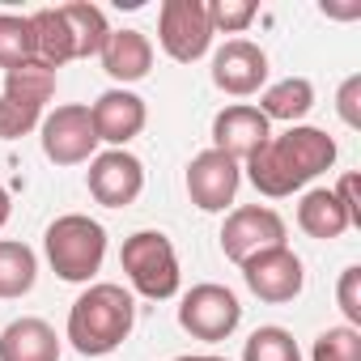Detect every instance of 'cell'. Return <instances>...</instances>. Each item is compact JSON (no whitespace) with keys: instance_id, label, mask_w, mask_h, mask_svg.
<instances>
[{"instance_id":"4316f807","label":"cell","mask_w":361,"mask_h":361,"mask_svg":"<svg viewBox=\"0 0 361 361\" xmlns=\"http://www.w3.org/2000/svg\"><path fill=\"white\" fill-rule=\"evenodd\" d=\"M39 123H43V111H35L26 102H13V98L0 94V140H22Z\"/></svg>"},{"instance_id":"d4e9b609","label":"cell","mask_w":361,"mask_h":361,"mask_svg":"<svg viewBox=\"0 0 361 361\" xmlns=\"http://www.w3.org/2000/svg\"><path fill=\"white\" fill-rule=\"evenodd\" d=\"M310 361H361V331L348 327V323L319 331V340L310 348Z\"/></svg>"},{"instance_id":"f1b7e54d","label":"cell","mask_w":361,"mask_h":361,"mask_svg":"<svg viewBox=\"0 0 361 361\" xmlns=\"http://www.w3.org/2000/svg\"><path fill=\"white\" fill-rule=\"evenodd\" d=\"M361 77H348L344 85H340V94H336V106H340V119L348 123V128H361Z\"/></svg>"},{"instance_id":"4dcf8cb0","label":"cell","mask_w":361,"mask_h":361,"mask_svg":"<svg viewBox=\"0 0 361 361\" xmlns=\"http://www.w3.org/2000/svg\"><path fill=\"white\" fill-rule=\"evenodd\" d=\"M9 217H13V200H9V192L0 188V230L9 226Z\"/></svg>"},{"instance_id":"5b68a950","label":"cell","mask_w":361,"mask_h":361,"mask_svg":"<svg viewBox=\"0 0 361 361\" xmlns=\"http://www.w3.org/2000/svg\"><path fill=\"white\" fill-rule=\"evenodd\" d=\"M238 323H243V306H238L234 289H226V285H213V281L192 285L183 293V302H178V327L196 340H209V344L230 340L238 331Z\"/></svg>"},{"instance_id":"2e32d148","label":"cell","mask_w":361,"mask_h":361,"mask_svg":"<svg viewBox=\"0 0 361 361\" xmlns=\"http://www.w3.org/2000/svg\"><path fill=\"white\" fill-rule=\"evenodd\" d=\"M0 361H60V336L47 319L22 314L0 331Z\"/></svg>"},{"instance_id":"7402d4cb","label":"cell","mask_w":361,"mask_h":361,"mask_svg":"<svg viewBox=\"0 0 361 361\" xmlns=\"http://www.w3.org/2000/svg\"><path fill=\"white\" fill-rule=\"evenodd\" d=\"M51 94H56V68H47L39 60L5 73V98H13V102H26V106L43 111L51 102Z\"/></svg>"},{"instance_id":"d6986e66","label":"cell","mask_w":361,"mask_h":361,"mask_svg":"<svg viewBox=\"0 0 361 361\" xmlns=\"http://www.w3.org/2000/svg\"><path fill=\"white\" fill-rule=\"evenodd\" d=\"M310 106H314V85L306 81V77H285V81H276V85H268L264 94H259V115L272 123V119H281V123H298V119H306L310 115Z\"/></svg>"},{"instance_id":"ffe728a7","label":"cell","mask_w":361,"mask_h":361,"mask_svg":"<svg viewBox=\"0 0 361 361\" xmlns=\"http://www.w3.org/2000/svg\"><path fill=\"white\" fill-rule=\"evenodd\" d=\"M39 281V259L26 243L18 238H0V302L26 298Z\"/></svg>"},{"instance_id":"5bb4252c","label":"cell","mask_w":361,"mask_h":361,"mask_svg":"<svg viewBox=\"0 0 361 361\" xmlns=\"http://www.w3.org/2000/svg\"><path fill=\"white\" fill-rule=\"evenodd\" d=\"M272 136V123L259 115V106L251 102H234L226 111H217L213 119V149H221L226 157H234L238 166Z\"/></svg>"},{"instance_id":"e0dca14e","label":"cell","mask_w":361,"mask_h":361,"mask_svg":"<svg viewBox=\"0 0 361 361\" xmlns=\"http://www.w3.org/2000/svg\"><path fill=\"white\" fill-rule=\"evenodd\" d=\"M298 226H302V234H310V238H319V243H331V238H340L344 230H353V221H348V213H344V204L336 200L331 188H310V192L302 196V204H298Z\"/></svg>"},{"instance_id":"52a82bcc","label":"cell","mask_w":361,"mask_h":361,"mask_svg":"<svg viewBox=\"0 0 361 361\" xmlns=\"http://www.w3.org/2000/svg\"><path fill=\"white\" fill-rule=\"evenodd\" d=\"M39 140H43L47 161H56V166H81V161H90L98 153V132H94L90 106H81V102L56 106L51 115H43Z\"/></svg>"},{"instance_id":"7a4b0ae2","label":"cell","mask_w":361,"mask_h":361,"mask_svg":"<svg viewBox=\"0 0 361 361\" xmlns=\"http://www.w3.org/2000/svg\"><path fill=\"white\" fill-rule=\"evenodd\" d=\"M136 327V302L123 285L98 281L90 285L73 306H68V327L64 340L81 353V357H106L115 353Z\"/></svg>"},{"instance_id":"83f0119b","label":"cell","mask_w":361,"mask_h":361,"mask_svg":"<svg viewBox=\"0 0 361 361\" xmlns=\"http://www.w3.org/2000/svg\"><path fill=\"white\" fill-rule=\"evenodd\" d=\"M336 302L348 319V327H361V268H344L340 272V285H336Z\"/></svg>"},{"instance_id":"ba28073f","label":"cell","mask_w":361,"mask_h":361,"mask_svg":"<svg viewBox=\"0 0 361 361\" xmlns=\"http://www.w3.org/2000/svg\"><path fill=\"white\" fill-rule=\"evenodd\" d=\"M85 188H90V196H94L102 209H128V204H136V196L145 192V166H140V157L128 153V149L94 153V157H90V170H85Z\"/></svg>"},{"instance_id":"603a6c76","label":"cell","mask_w":361,"mask_h":361,"mask_svg":"<svg viewBox=\"0 0 361 361\" xmlns=\"http://www.w3.org/2000/svg\"><path fill=\"white\" fill-rule=\"evenodd\" d=\"M35 60V30H30V18H18V13H0V68L13 73L22 64Z\"/></svg>"},{"instance_id":"30bf717a","label":"cell","mask_w":361,"mask_h":361,"mask_svg":"<svg viewBox=\"0 0 361 361\" xmlns=\"http://www.w3.org/2000/svg\"><path fill=\"white\" fill-rule=\"evenodd\" d=\"M238 183H243V166L221 149H204L188 166V196L200 213H226L238 196Z\"/></svg>"},{"instance_id":"9a60e30c","label":"cell","mask_w":361,"mask_h":361,"mask_svg":"<svg viewBox=\"0 0 361 361\" xmlns=\"http://www.w3.org/2000/svg\"><path fill=\"white\" fill-rule=\"evenodd\" d=\"M98 60H102V68L123 90V85L149 77V68H153V43H149L145 30H111L106 43H102V51H98Z\"/></svg>"},{"instance_id":"ac0fdd59","label":"cell","mask_w":361,"mask_h":361,"mask_svg":"<svg viewBox=\"0 0 361 361\" xmlns=\"http://www.w3.org/2000/svg\"><path fill=\"white\" fill-rule=\"evenodd\" d=\"M30 30H35V60L39 64L60 68V64L77 60V47H73V35H68V22H64L60 5L30 13Z\"/></svg>"},{"instance_id":"484cf974","label":"cell","mask_w":361,"mask_h":361,"mask_svg":"<svg viewBox=\"0 0 361 361\" xmlns=\"http://www.w3.org/2000/svg\"><path fill=\"white\" fill-rule=\"evenodd\" d=\"M209 5V26L213 35H243L255 18H259V5L255 0H204Z\"/></svg>"},{"instance_id":"8fae6325","label":"cell","mask_w":361,"mask_h":361,"mask_svg":"<svg viewBox=\"0 0 361 361\" xmlns=\"http://www.w3.org/2000/svg\"><path fill=\"white\" fill-rule=\"evenodd\" d=\"M238 268H243L247 289H251L259 302H268V306L293 302V298L302 293V285H306V268H302V259H298L289 247L259 251V255H251V259L238 264Z\"/></svg>"},{"instance_id":"3957f363","label":"cell","mask_w":361,"mask_h":361,"mask_svg":"<svg viewBox=\"0 0 361 361\" xmlns=\"http://www.w3.org/2000/svg\"><path fill=\"white\" fill-rule=\"evenodd\" d=\"M43 251H47V264L60 281L90 285L106 259V230L85 213H64L47 226Z\"/></svg>"},{"instance_id":"7c38bea8","label":"cell","mask_w":361,"mask_h":361,"mask_svg":"<svg viewBox=\"0 0 361 361\" xmlns=\"http://www.w3.org/2000/svg\"><path fill=\"white\" fill-rule=\"evenodd\" d=\"M268 81V51L251 39H230L213 56V85L230 98H251Z\"/></svg>"},{"instance_id":"277c9868","label":"cell","mask_w":361,"mask_h":361,"mask_svg":"<svg viewBox=\"0 0 361 361\" xmlns=\"http://www.w3.org/2000/svg\"><path fill=\"white\" fill-rule=\"evenodd\" d=\"M119 268H123L128 285H132L140 298H149V302H166V298L178 293V285H183L174 243H170L161 230H136L132 238H123Z\"/></svg>"},{"instance_id":"4fadbf2b","label":"cell","mask_w":361,"mask_h":361,"mask_svg":"<svg viewBox=\"0 0 361 361\" xmlns=\"http://www.w3.org/2000/svg\"><path fill=\"white\" fill-rule=\"evenodd\" d=\"M90 119H94V132H98V145L106 140L111 149H123L132 136H140L145 132V119H149V111H145V98L140 94H132V90H106L94 106H90Z\"/></svg>"},{"instance_id":"6da1fadb","label":"cell","mask_w":361,"mask_h":361,"mask_svg":"<svg viewBox=\"0 0 361 361\" xmlns=\"http://www.w3.org/2000/svg\"><path fill=\"white\" fill-rule=\"evenodd\" d=\"M243 166H247V178L259 196L281 200V196L302 192L310 178H319L323 170L336 166V140L323 128L293 123L289 132L268 136Z\"/></svg>"},{"instance_id":"8992f818","label":"cell","mask_w":361,"mask_h":361,"mask_svg":"<svg viewBox=\"0 0 361 361\" xmlns=\"http://www.w3.org/2000/svg\"><path fill=\"white\" fill-rule=\"evenodd\" d=\"M157 43L174 64H196L213 47L209 5L204 0H166L157 13Z\"/></svg>"},{"instance_id":"cb8c5ba5","label":"cell","mask_w":361,"mask_h":361,"mask_svg":"<svg viewBox=\"0 0 361 361\" xmlns=\"http://www.w3.org/2000/svg\"><path fill=\"white\" fill-rule=\"evenodd\" d=\"M243 361H302V348L293 340V331L268 323V327H255L247 348H243Z\"/></svg>"},{"instance_id":"1f68e13d","label":"cell","mask_w":361,"mask_h":361,"mask_svg":"<svg viewBox=\"0 0 361 361\" xmlns=\"http://www.w3.org/2000/svg\"><path fill=\"white\" fill-rule=\"evenodd\" d=\"M174 361H226V357H213V353H196V357H174Z\"/></svg>"},{"instance_id":"44dd1931","label":"cell","mask_w":361,"mask_h":361,"mask_svg":"<svg viewBox=\"0 0 361 361\" xmlns=\"http://www.w3.org/2000/svg\"><path fill=\"white\" fill-rule=\"evenodd\" d=\"M64 22H68V35H73V47H77V60H90L102 51L111 26H106V13L98 5H85V0H68V5H60Z\"/></svg>"},{"instance_id":"9c48e42d","label":"cell","mask_w":361,"mask_h":361,"mask_svg":"<svg viewBox=\"0 0 361 361\" xmlns=\"http://www.w3.org/2000/svg\"><path fill=\"white\" fill-rule=\"evenodd\" d=\"M272 247H285V221L276 209L268 204H243L226 217L221 226V255L234 259V264H247L251 255L259 251H272Z\"/></svg>"},{"instance_id":"f546056e","label":"cell","mask_w":361,"mask_h":361,"mask_svg":"<svg viewBox=\"0 0 361 361\" xmlns=\"http://www.w3.org/2000/svg\"><path fill=\"white\" fill-rule=\"evenodd\" d=\"M331 192H336V200L344 204L348 221H353V226H361V200H357V174H344V178H340V183H336Z\"/></svg>"}]
</instances>
